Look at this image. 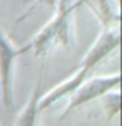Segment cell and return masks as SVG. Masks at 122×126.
I'll return each instance as SVG.
<instances>
[{
    "label": "cell",
    "mask_w": 122,
    "mask_h": 126,
    "mask_svg": "<svg viewBox=\"0 0 122 126\" xmlns=\"http://www.w3.org/2000/svg\"><path fill=\"white\" fill-rule=\"evenodd\" d=\"M121 82V76L119 73H114V75H105V76H92L83 80L81 86L78 87L70 96H69V103L68 108L63 112L62 118L68 116L69 113H72L73 110L79 109L81 106L90 103L96 99H101L104 94L108 92L118 89Z\"/></svg>",
    "instance_id": "obj_3"
},
{
    "label": "cell",
    "mask_w": 122,
    "mask_h": 126,
    "mask_svg": "<svg viewBox=\"0 0 122 126\" xmlns=\"http://www.w3.org/2000/svg\"><path fill=\"white\" fill-rule=\"evenodd\" d=\"M119 43H121V36H119L118 27L102 29L101 34L96 37L93 45L90 46V49L86 52V55L81 60V66L93 72V69L99 63L104 62L115 50H118Z\"/></svg>",
    "instance_id": "obj_4"
},
{
    "label": "cell",
    "mask_w": 122,
    "mask_h": 126,
    "mask_svg": "<svg viewBox=\"0 0 122 126\" xmlns=\"http://www.w3.org/2000/svg\"><path fill=\"white\" fill-rule=\"evenodd\" d=\"M55 7L53 17L26 45L29 52L32 50L37 57H45L56 46L69 47L70 43V17L73 13L70 0H56Z\"/></svg>",
    "instance_id": "obj_1"
},
{
    "label": "cell",
    "mask_w": 122,
    "mask_h": 126,
    "mask_svg": "<svg viewBox=\"0 0 122 126\" xmlns=\"http://www.w3.org/2000/svg\"><path fill=\"white\" fill-rule=\"evenodd\" d=\"M40 4H46V6H52V7H53V6L56 4V0H35V4H33V6H32L30 9H27V12H26V13H24V15L22 16V19H20V20L26 19V16L29 15V13H32L33 10H35L36 7H39Z\"/></svg>",
    "instance_id": "obj_8"
},
{
    "label": "cell",
    "mask_w": 122,
    "mask_h": 126,
    "mask_svg": "<svg viewBox=\"0 0 122 126\" xmlns=\"http://www.w3.org/2000/svg\"><path fill=\"white\" fill-rule=\"evenodd\" d=\"M101 99H102L104 110L106 113L108 120H112L115 116L119 115V90L118 89H114V90L108 92Z\"/></svg>",
    "instance_id": "obj_7"
},
{
    "label": "cell",
    "mask_w": 122,
    "mask_h": 126,
    "mask_svg": "<svg viewBox=\"0 0 122 126\" xmlns=\"http://www.w3.org/2000/svg\"><path fill=\"white\" fill-rule=\"evenodd\" d=\"M29 52L27 46L16 47L0 27V93L6 110L13 112V67L19 56Z\"/></svg>",
    "instance_id": "obj_2"
},
{
    "label": "cell",
    "mask_w": 122,
    "mask_h": 126,
    "mask_svg": "<svg viewBox=\"0 0 122 126\" xmlns=\"http://www.w3.org/2000/svg\"><path fill=\"white\" fill-rule=\"evenodd\" d=\"M82 6H86L93 13V16L101 23L102 29L118 27L119 10L115 0H73L70 1V9L73 12Z\"/></svg>",
    "instance_id": "obj_5"
},
{
    "label": "cell",
    "mask_w": 122,
    "mask_h": 126,
    "mask_svg": "<svg viewBox=\"0 0 122 126\" xmlns=\"http://www.w3.org/2000/svg\"><path fill=\"white\" fill-rule=\"evenodd\" d=\"M42 80H43V67L40 70L37 83L33 89V93L30 94L27 103L24 105L22 112L19 113L15 126H36V120H37V115L40 113L39 109V102L42 97Z\"/></svg>",
    "instance_id": "obj_6"
}]
</instances>
